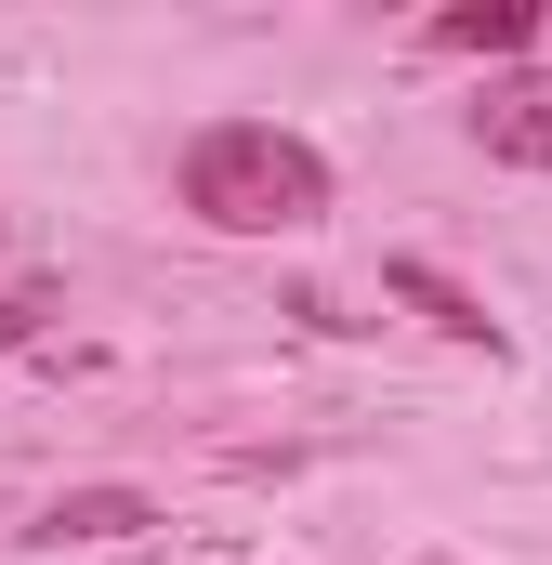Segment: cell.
Listing matches in <instances>:
<instances>
[{
  "instance_id": "obj_1",
  "label": "cell",
  "mask_w": 552,
  "mask_h": 565,
  "mask_svg": "<svg viewBox=\"0 0 552 565\" xmlns=\"http://www.w3.org/2000/svg\"><path fill=\"white\" fill-rule=\"evenodd\" d=\"M171 198L224 237H302V224H329V158L276 119H211L171 158Z\"/></svg>"
},
{
  "instance_id": "obj_2",
  "label": "cell",
  "mask_w": 552,
  "mask_h": 565,
  "mask_svg": "<svg viewBox=\"0 0 552 565\" xmlns=\"http://www.w3.org/2000/svg\"><path fill=\"white\" fill-rule=\"evenodd\" d=\"M474 145H487L500 171H552V66H527V79H487Z\"/></svg>"
},
{
  "instance_id": "obj_3",
  "label": "cell",
  "mask_w": 552,
  "mask_h": 565,
  "mask_svg": "<svg viewBox=\"0 0 552 565\" xmlns=\"http://www.w3.org/2000/svg\"><path fill=\"white\" fill-rule=\"evenodd\" d=\"M382 289H395V302H408V316H434V329H447V342H487V355H500V316H487V302H474V289L447 277V264H421V250H395V264H382Z\"/></svg>"
},
{
  "instance_id": "obj_4",
  "label": "cell",
  "mask_w": 552,
  "mask_h": 565,
  "mask_svg": "<svg viewBox=\"0 0 552 565\" xmlns=\"http://www.w3.org/2000/svg\"><path fill=\"white\" fill-rule=\"evenodd\" d=\"M132 526H158V500H145V487H66V500H40V526H26V540H53V553H66V540H132Z\"/></svg>"
},
{
  "instance_id": "obj_5",
  "label": "cell",
  "mask_w": 552,
  "mask_h": 565,
  "mask_svg": "<svg viewBox=\"0 0 552 565\" xmlns=\"http://www.w3.org/2000/svg\"><path fill=\"white\" fill-rule=\"evenodd\" d=\"M434 40L447 53H527L540 26H527V0H460V13H434Z\"/></svg>"
},
{
  "instance_id": "obj_6",
  "label": "cell",
  "mask_w": 552,
  "mask_h": 565,
  "mask_svg": "<svg viewBox=\"0 0 552 565\" xmlns=\"http://www.w3.org/2000/svg\"><path fill=\"white\" fill-rule=\"evenodd\" d=\"M40 316H53V289H13V302H0V355H13V342H40Z\"/></svg>"
},
{
  "instance_id": "obj_7",
  "label": "cell",
  "mask_w": 552,
  "mask_h": 565,
  "mask_svg": "<svg viewBox=\"0 0 552 565\" xmlns=\"http://www.w3.org/2000/svg\"><path fill=\"white\" fill-rule=\"evenodd\" d=\"M132 565H158V553H132Z\"/></svg>"
}]
</instances>
